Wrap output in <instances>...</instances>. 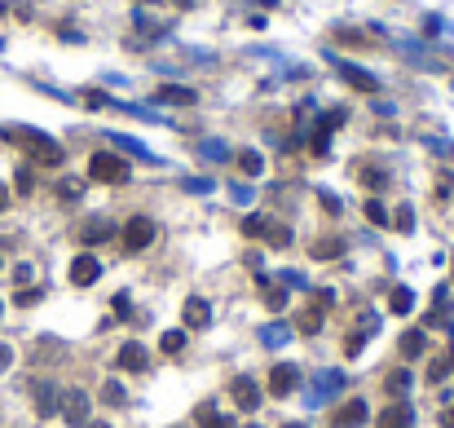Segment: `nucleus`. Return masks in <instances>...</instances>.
<instances>
[{"instance_id": "nucleus-1", "label": "nucleus", "mask_w": 454, "mask_h": 428, "mask_svg": "<svg viewBox=\"0 0 454 428\" xmlns=\"http://www.w3.org/2000/svg\"><path fill=\"white\" fill-rule=\"evenodd\" d=\"M124 239H128V247H133V252H141V247H150V239H154V225H150L146 217H137V221L124 230Z\"/></svg>"}, {"instance_id": "nucleus-2", "label": "nucleus", "mask_w": 454, "mask_h": 428, "mask_svg": "<svg viewBox=\"0 0 454 428\" xmlns=\"http://www.w3.org/2000/svg\"><path fill=\"white\" fill-rule=\"evenodd\" d=\"M98 274H102V265H98V260H93V256H80L75 265H71V278H75L80 287H89V283L98 278Z\"/></svg>"}, {"instance_id": "nucleus-3", "label": "nucleus", "mask_w": 454, "mask_h": 428, "mask_svg": "<svg viewBox=\"0 0 454 428\" xmlns=\"http://www.w3.org/2000/svg\"><path fill=\"white\" fill-rule=\"evenodd\" d=\"M93 177H98V181H119V177H124V163H115V159H106V154H98V159H93Z\"/></svg>"}, {"instance_id": "nucleus-4", "label": "nucleus", "mask_w": 454, "mask_h": 428, "mask_svg": "<svg viewBox=\"0 0 454 428\" xmlns=\"http://www.w3.org/2000/svg\"><path fill=\"white\" fill-rule=\"evenodd\" d=\"M362 420H366V402H349V411L336 415V428H357Z\"/></svg>"}, {"instance_id": "nucleus-5", "label": "nucleus", "mask_w": 454, "mask_h": 428, "mask_svg": "<svg viewBox=\"0 0 454 428\" xmlns=\"http://www.w3.org/2000/svg\"><path fill=\"white\" fill-rule=\"evenodd\" d=\"M62 407H66V420H71V424H84V411H89L84 393H66V402H62Z\"/></svg>"}, {"instance_id": "nucleus-6", "label": "nucleus", "mask_w": 454, "mask_h": 428, "mask_svg": "<svg viewBox=\"0 0 454 428\" xmlns=\"http://www.w3.org/2000/svg\"><path fill=\"white\" fill-rule=\"evenodd\" d=\"M119 362L133 366V371H141V366H146V353H141V344H128V349L119 353Z\"/></svg>"}, {"instance_id": "nucleus-7", "label": "nucleus", "mask_w": 454, "mask_h": 428, "mask_svg": "<svg viewBox=\"0 0 454 428\" xmlns=\"http://www.w3.org/2000/svg\"><path fill=\"white\" fill-rule=\"evenodd\" d=\"M247 384H252V380H238V384H234V398H238V402H243V407H247V411H252V407H256V402H260V398H256V389H247Z\"/></svg>"}, {"instance_id": "nucleus-8", "label": "nucleus", "mask_w": 454, "mask_h": 428, "mask_svg": "<svg viewBox=\"0 0 454 428\" xmlns=\"http://www.w3.org/2000/svg\"><path fill=\"white\" fill-rule=\"evenodd\" d=\"M185 323H190V327L208 323V305H203V301H190V305H185Z\"/></svg>"}, {"instance_id": "nucleus-9", "label": "nucleus", "mask_w": 454, "mask_h": 428, "mask_svg": "<svg viewBox=\"0 0 454 428\" xmlns=\"http://www.w3.org/2000/svg\"><path fill=\"white\" fill-rule=\"evenodd\" d=\"M291 384H296V366H278V371H273V389H278V393H287Z\"/></svg>"}, {"instance_id": "nucleus-10", "label": "nucleus", "mask_w": 454, "mask_h": 428, "mask_svg": "<svg viewBox=\"0 0 454 428\" xmlns=\"http://www.w3.org/2000/svg\"><path fill=\"white\" fill-rule=\"evenodd\" d=\"M35 407H40V415H53V384L35 389Z\"/></svg>"}, {"instance_id": "nucleus-11", "label": "nucleus", "mask_w": 454, "mask_h": 428, "mask_svg": "<svg viewBox=\"0 0 454 428\" xmlns=\"http://www.w3.org/2000/svg\"><path fill=\"white\" fill-rule=\"evenodd\" d=\"M379 428H406V411L397 407V411H388L384 415V424H379Z\"/></svg>"}, {"instance_id": "nucleus-12", "label": "nucleus", "mask_w": 454, "mask_h": 428, "mask_svg": "<svg viewBox=\"0 0 454 428\" xmlns=\"http://www.w3.org/2000/svg\"><path fill=\"white\" fill-rule=\"evenodd\" d=\"M181 340H185L181 331H172V336H163V349H168V353H176V349H181Z\"/></svg>"}, {"instance_id": "nucleus-13", "label": "nucleus", "mask_w": 454, "mask_h": 428, "mask_svg": "<svg viewBox=\"0 0 454 428\" xmlns=\"http://www.w3.org/2000/svg\"><path fill=\"white\" fill-rule=\"evenodd\" d=\"M424 349V336H419V331H415V336H406V353H419Z\"/></svg>"}, {"instance_id": "nucleus-14", "label": "nucleus", "mask_w": 454, "mask_h": 428, "mask_svg": "<svg viewBox=\"0 0 454 428\" xmlns=\"http://www.w3.org/2000/svg\"><path fill=\"white\" fill-rule=\"evenodd\" d=\"M9 362H14V353H9L5 344H0V371H9Z\"/></svg>"}, {"instance_id": "nucleus-15", "label": "nucleus", "mask_w": 454, "mask_h": 428, "mask_svg": "<svg viewBox=\"0 0 454 428\" xmlns=\"http://www.w3.org/2000/svg\"><path fill=\"white\" fill-rule=\"evenodd\" d=\"M5 208H9V190L0 186V212H5Z\"/></svg>"}]
</instances>
